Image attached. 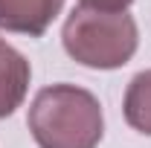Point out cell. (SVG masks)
<instances>
[{
  "label": "cell",
  "instance_id": "3957f363",
  "mask_svg": "<svg viewBox=\"0 0 151 148\" xmlns=\"http://www.w3.org/2000/svg\"><path fill=\"white\" fill-rule=\"evenodd\" d=\"M64 0H0V29L44 35L47 26L55 20Z\"/></svg>",
  "mask_w": 151,
  "mask_h": 148
},
{
  "label": "cell",
  "instance_id": "8992f818",
  "mask_svg": "<svg viewBox=\"0 0 151 148\" xmlns=\"http://www.w3.org/2000/svg\"><path fill=\"white\" fill-rule=\"evenodd\" d=\"M87 9H102V12H125L131 0H81Z\"/></svg>",
  "mask_w": 151,
  "mask_h": 148
},
{
  "label": "cell",
  "instance_id": "7a4b0ae2",
  "mask_svg": "<svg viewBox=\"0 0 151 148\" xmlns=\"http://www.w3.org/2000/svg\"><path fill=\"white\" fill-rule=\"evenodd\" d=\"M61 41L73 61L93 70H116L134 58L139 32L128 12H102L78 6L64 20Z\"/></svg>",
  "mask_w": 151,
  "mask_h": 148
},
{
  "label": "cell",
  "instance_id": "5b68a950",
  "mask_svg": "<svg viewBox=\"0 0 151 148\" xmlns=\"http://www.w3.org/2000/svg\"><path fill=\"white\" fill-rule=\"evenodd\" d=\"M125 119L134 131L151 137V70L131 78L125 90Z\"/></svg>",
  "mask_w": 151,
  "mask_h": 148
},
{
  "label": "cell",
  "instance_id": "6da1fadb",
  "mask_svg": "<svg viewBox=\"0 0 151 148\" xmlns=\"http://www.w3.org/2000/svg\"><path fill=\"white\" fill-rule=\"evenodd\" d=\"M29 131L41 148H96L105 131L102 105L76 84L44 87L29 108Z\"/></svg>",
  "mask_w": 151,
  "mask_h": 148
},
{
  "label": "cell",
  "instance_id": "277c9868",
  "mask_svg": "<svg viewBox=\"0 0 151 148\" xmlns=\"http://www.w3.org/2000/svg\"><path fill=\"white\" fill-rule=\"evenodd\" d=\"M29 75H32L29 61L0 38V119L12 116L20 108L29 87Z\"/></svg>",
  "mask_w": 151,
  "mask_h": 148
}]
</instances>
